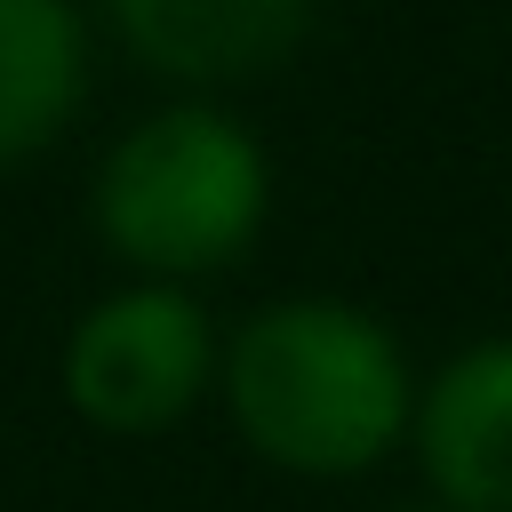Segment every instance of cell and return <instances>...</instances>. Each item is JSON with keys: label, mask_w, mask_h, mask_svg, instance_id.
Listing matches in <instances>:
<instances>
[{"label": "cell", "mask_w": 512, "mask_h": 512, "mask_svg": "<svg viewBox=\"0 0 512 512\" xmlns=\"http://www.w3.org/2000/svg\"><path fill=\"white\" fill-rule=\"evenodd\" d=\"M208 368H216L208 312L184 288L152 280V288H120L80 312L64 344V400L80 408V424L144 440V432H168L200 400Z\"/></svg>", "instance_id": "3"}, {"label": "cell", "mask_w": 512, "mask_h": 512, "mask_svg": "<svg viewBox=\"0 0 512 512\" xmlns=\"http://www.w3.org/2000/svg\"><path fill=\"white\" fill-rule=\"evenodd\" d=\"M272 200L264 144L216 104H160L96 168V232L152 280L232 264Z\"/></svg>", "instance_id": "2"}, {"label": "cell", "mask_w": 512, "mask_h": 512, "mask_svg": "<svg viewBox=\"0 0 512 512\" xmlns=\"http://www.w3.org/2000/svg\"><path fill=\"white\" fill-rule=\"evenodd\" d=\"M88 96V32L72 0H0V168L48 152Z\"/></svg>", "instance_id": "6"}, {"label": "cell", "mask_w": 512, "mask_h": 512, "mask_svg": "<svg viewBox=\"0 0 512 512\" xmlns=\"http://www.w3.org/2000/svg\"><path fill=\"white\" fill-rule=\"evenodd\" d=\"M416 512H448V504H416Z\"/></svg>", "instance_id": "7"}, {"label": "cell", "mask_w": 512, "mask_h": 512, "mask_svg": "<svg viewBox=\"0 0 512 512\" xmlns=\"http://www.w3.org/2000/svg\"><path fill=\"white\" fill-rule=\"evenodd\" d=\"M224 400L240 440L304 480L368 472L416 424L392 328L336 296L264 304L224 352Z\"/></svg>", "instance_id": "1"}, {"label": "cell", "mask_w": 512, "mask_h": 512, "mask_svg": "<svg viewBox=\"0 0 512 512\" xmlns=\"http://www.w3.org/2000/svg\"><path fill=\"white\" fill-rule=\"evenodd\" d=\"M416 456L448 512H512V336H480L432 376Z\"/></svg>", "instance_id": "4"}, {"label": "cell", "mask_w": 512, "mask_h": 512, "mask_svg": "<svg viewBox=\"0 0 512 512\" xmlns=\"http://www.w3.org/2000/svg\"><path fill=\"white\" fill-rule=\"evenodd\" d=\"M112 24L168 80H248L296 56L312 0H112Z\"/></svg>", "instance_id": "5"}]
</instances>
